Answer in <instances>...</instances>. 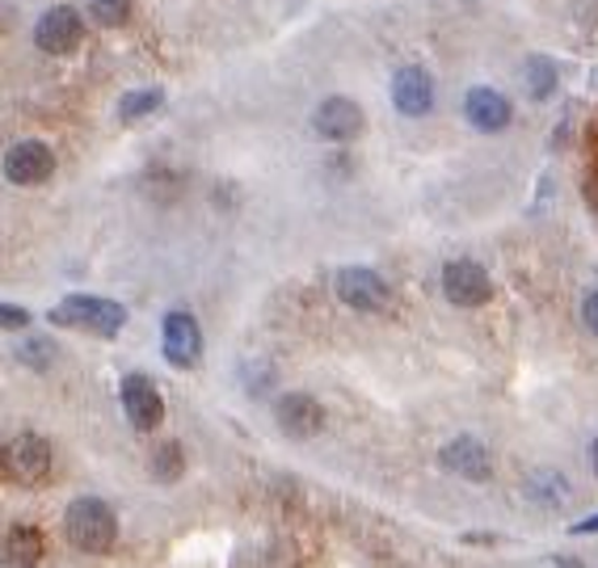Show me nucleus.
Wrapping results in <instances>:
<instances>
[{"instance_id":"27","label":"nucleus","mask_w":598,"mask_h":568,"mask_svg":"<svg viewBox=\"0 0 598 568\" xmlns=\"http://www.w3.org/2000/svg\"><path fill=\"white\" fill-rule=\"evenodd\" d=\"M590 202H595V211H598V182L590 186Z\"/></svg>"},{"instance_id":"19","label":"nucleus","mask_w":598,"mask_h":568,"mask_svg":"<svg viewBox=\"0 0 598 568\" xmlns=\"http://www.w3.org/2000/svg\"><path fill=\"white\" fill-rule=\"evenodd\" d=\"M552 89H556V72H552V63H548L544 55L527 59V93H531L536 102H544Z\"/></svg>"},{"instance_id":"1","label":"nucleus","mask_w":598,"mask_h":568,"mask_svg":"<svg viewBox=\"0 0 598 568\" xmlns=\"http://www.w3.org/2000/svg\"><path fill=\"white\" fill-rule=\"evenodd\" d=\"M64 535L84 556H106L118 540V518L102 497H77L64 514Z\"/></svg>"},{"instance_id":"3","label":"nucleus","mask_w":598,"mask_h":568,"mask_svg":"<svg viewBox=\"0 0 598 568\" xmlns=\"http://www.w3.org/2000/svg\"><path fill=\"white\" fill-rule=\"evenodd\" d=\"M4 460H9V476L22 480V485H30V488L47 485L51 472H55L51 442L38 438V433H22V438H13V442L4 447Z\"/></svg>"},{"instance_id":"13","label":"nucleus","mask_w":598,"mask_h":568,"mask_svg":"<svg viewBox=\"0 0 598 568\" xmlns=\"http://www.w3.org/2000/svg\"><path fill=\"white\" fill-rule=\"evenodd\" d=\"M392 106L401 109L405 118L430 114V109H435V81H430V72L417 68V63L401 68V72L392 77Z\"/></svg>"},{"instance_id":"22","label":"nucleus","mask_w":598,"mask_h":568,"mask_svg":"<svg viewBox=\"0 0 598 568\" xmlns=\"http://www.w3.org/2000/svg\"><path fill=\"white\" fill-rule=\"evenodd\" d=\"M582 321H586V328L598 337V291H586V295H582Z\"/></svg>"},{"instance_id":"15","label":"nucleus","mask_w":598,"mask_h":568,"mask_svg":"<svg viewBox=\"0 0 598 568\" xmlns=\"http://www.w3.org/2000/svg\"><path fill=\"white\" fill-rule=\"evenodd\" d=\"M43 552H47V540H43L38 526L18 522V526L4 535V565L9 568H38Z\"/></svg>"},{"instance_id":"21","label":"nucleus","mask_w":598,"mask_h":568,"mask_svg":"<svg viewBox=\"0 0 598 568\" xmlns=\"http://www.w3.org/2000/svg\"><path fill=\"white\" fill-rule=\"evenodd\" d=\"M30 312L26 308H13V303H0V328H26Z\"/></svg>"},{"instance_id":"4","label":"nucleus","mask_w":598,"mask_h":568,"mask_svg":"<svg viewBox=\"0 0 598 568\" xmlns=\"http://www.w3.org/2000/svg\"><path fill=\"white\" fill-rule=\"evenodd\" d=\"M81 38H84V22L72 4H55V9H47V13L38 18V26H34V43H38V51L55 55V59L77 51Z\"/></svg>"},{"instance_id":"10","label":"nucleus","mask_w":598,"mask_h":568,"mask_svg":"<svg viewBox=\"0 0 598 568\" xmlns=\"http://www.w3.org/2000/svg\"><path fill=\"white\" fill-rule=\"evenodd\" d=\"M274 421H278V430L287 438H312V433L325 430V408L308 392H287L274 405Z\"/></svg>"},{"instance_id":"17","label":"nucleus","mask_w":598,"mask_h":568,"mask_svg":"<svg viewBox=\"0 0 598 568\" xmlns=\"http://www.w3.org/2000/svg\"><path fill=\"white\" fill-rule=\"evenodd\" d=\"M161 102H164L161 89H136V93H127V97L118 102V118H123V123H139V118L157 114Z\"/></svg>"},{"instance_id":"11","label":"nucleus","mask_w":598,"mask_h":568,"mask_svg":"<svg viewBox=\"0 0 598 568\" xmlns=\"http://www.w3.org/2000/svg\"><path fill=\"white\" fill-rule=\"evenodd\" d=\"M463 114H468V123H472L476 131L497 136V131L510 127L515 106H510L506 93H497V89H490V84H476V89H468V97H463Z\"/></svg>"},{"instance_id":"8","label":"nucleus","mask_w":598,"mask_h":568,"mask_svg":"<svg viewBox=\"0 0 598 568\" xmlns=\"http://www.w3.org/2000/svg\"><path fill=\"white\" fill-rule=\"evenodd\" d=\"M123 413H127V421H131L139 433L161 430V421H164L161 387L148 375H127L123 379Z\"/></svg>"},{"instance_id":"6","label":"nucleus","mask_w":598,"mask_h":568,"mask_svg":"<svg viewBox=\"0 0 598 568\" xmlns=\"http://www.w3.org/2000/svg\"><path fill=\"white\" fill-rule=\"evenodd\" d=\"M333 291H337V299H342L346 308H354V312H383L388 299H392V291H388V282H383L380 274L363 270V266H346V270L337 274Z\"/></svg>"},{"instance_id":"20","label":"nucleus","mask_w":598,"mask_h":568,"mask_svg":"<svg viewBox=\"0 0 598 568\" xmlns=\"http://www.w3.org/2000/svg\"><path fill=\"white\" fill-rule=\"evenodd\" d=\"M22 358H26L30 367H51V341H30V346H22Z\"/></svg>"},{"instance_id":"7","label":"nucleus","mask_w":598,"mask_h":568,"mask_svg":"<svg viewBox=\"0 0 598 568\" xmlns=\"http://www.w3.org/2000/svg\"><path fill=\"white\" fill-rule=\"evenodd\" d=\"M367 118H363V106L350 102V97H325L317 114H312V131L329 143H350V139L363 136Z\"/></svg>"},{"instance_id":"26","label":"nucleus","mask_w":598,"mask_h":568,"mask_svg":"<svg viewBox=\"0 0 598 568\" xmlns=\"http://www.w3.org/2000/svg\"><path fill=\"white\" fill-rule=\"evenodd\" d=\"M590 463H595V472H598V438H595V447H590Z\"/></svg>"},{"instance_id":"9","label":"nucleus","mask_w":598,"mask_h":568,"mask_svg":"<svg viewBox=\"0 0 598 568\" xmlns=\"http://www.w3.org/2000/svg\"><path fill=\"white\" fill-rule=\"evenodd\" d=\"M55 173V152L38 139H22L4 152V177L13 186H43Z\"/></svg>"},{"instance_id":"18","label":"nucleus","mask_w":598,"mask_h":568,"mask_svg":"<svg viewBox=\"0 0 598 568\" xmlns=\"http://www.w3.org/2000/svg\"><path fill=\"white\" fill-rule=\"evenodd\" d=\"M84 4H89V18L106 30H118L131 22V0H84Z\"/></svg>"},{"instance_id":"12","label":"nucleus","mask_w":598,"mask_h":568,"mask_svg":"<svg viewBox=\"0 0 598 568\" xmlns=\"http://www.w3.org/2000/svg\"><path fill=\"white\" fill-rule=\"evenodd\" d=\"M164 358L182 371L198 367L203 358V328L194 321L191 312H169L164 316Z\"/></svg>"},{"instance_id":"5","label":"nucleus","mask_w":598,"mask_h":568,"mask_svg":"<svg viewBox=\"0 0 598 568\" xmlns=\"http://www.w3.org/2000/svg\"><path fill=\"white\" fill-rule=\"evenodd\" d=\"M442 295L451 299L456 308H481V303H490L493 299V282L485 266H476V262H447L442 266Z\"/></svg>"},{"instance_id":"2","label":"nucleus","mask_w":598,"mask_h":568,"mask_svg":"<svg viewBox=\"0 0 598 568\" xmlns=\"http://www.w3.org/2000/svg\"><path fill=\"white\" fill-rule=\"evenodd\" d=\"M51 325L59 328H84L93 337H114L127 325V308L102 295H68L51 308Z\"/></svg>"},{"instance_id":"24","label":"nucleus","mask_w":598,"mask_h":568,"mask_svg":"<svg viewBox=\"0 0 598 568\" xmlns=\"http://www.w3.org/2000/svg\"><path fill=\"white\" fill-rule=\"evenodd\" d=\"M548 568H582V565H577V560H552Z\"/></svg>"},{"instance_id":"25","label":"nucleus","mask_w":598,"mask_h":568,"mask_svg":"<svg viewBox=\"0 0 598 568\" xmlns=\"http://www.w3.org/2000/svg\"><path fill=\"white\" fill-rule=\"evenodd\" d=\"M0 476H9V460H4V442H0Z\"/></svg>"},{"instance_id":"14","label":"nucleus","mask_w":598,"mask_h":568,"mask_svg":"<svg viewBox=\"0 0 598 568\" xmlns=\"http://www.w3.org/2000/svg\"><path fill=\"white\" fill-rule=\"evenodd\" d=\"M438 463L447 472L463 476V480H490L493 476V455L485 451V442H476V438H451L438 451Z\"/></svg>"},{"instance_id":"16","label":"nucleus","mask_w":598,"mask_h":568,"mask_svg":"<svg viewBox=\"0 0 598 568\" xmlns=\"http://www.w3.org/2000/svg\"><path fill=\"white\" fill-rule=\"evenodd\" d=\"M182 472H186L182 442H161V447L152 451V476H157L161 485H173V480H182Z\"/></svg>"},{"instance_id":"23","label":"nucleus","mask_w":598,"mask_h":568,"mask_svg":"<svg viewBox=\"0 0 598 568\" xmlns=\"http://www.w3.org/2000/svg\"><path fill=\"white\" fill-rule=\"evenodd\" d=\"M590 531H598V514H595V518H586V522H577V526H573V535H590Z\"/></svg>"}]
</instances>
